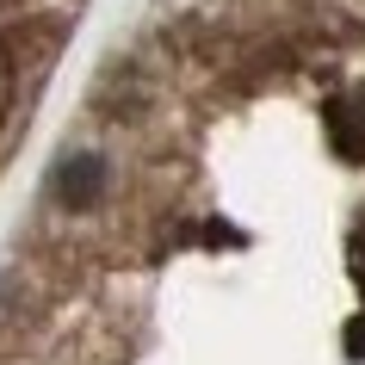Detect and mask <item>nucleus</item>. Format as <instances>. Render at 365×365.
<instances>
[{
  "label": "nucleus",
  "mask_w": 365,
  "mask_h": 365,
  "mask_svg": "<svg viewBox=\"0 0 365 365\" xmlns=\"http://www.w3.org/2000/svg\"><path fill=\"white\" fill-rule=\"evenodd\" d=\"M13 93H19V75H13V50L0 43V118L13 112Z\"/></svg>",
  "instance_id": "nucleus-1"
}]
</instances>
